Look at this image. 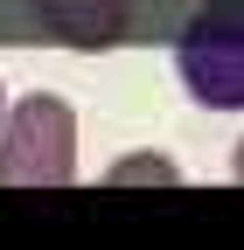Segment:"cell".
<instances>
[{
    "label": "cell",
    "mask_w": 244,
    "mask_h": 250,
    "mask_svg": "<svg viewBox=\"0 0 244 250\" xmlns=\"http://www.w3.org/2000/svg\"><path fill=\"white\" fill-rule=\"evenodd\" d=\"M77 181V111L56 90H28L0 118V188H70Z\"/></svg>",
    "instance_id": "6da1fadb"
},
{
    "label": "cell",
    "mask_w": 244,
    "mask_h": 250,
    "mask_svg": "<svg viewBox=\"0 0 244 250\" xmlns=\"http://www.w3.org/2000/svg\"><path fill=\"white\" fill-rule=\"evenodd\" d=\"M174 70L209 111H244V0L202 7L174 42Z\"/></svg>",
    "instance_id": "7a4b0ae2"
},
{
    "label": "cell",
    "mask_w": 244,
    "mask_h": 250,
    "mask_svg": "<svg viewBox=\"0 0 244 250\" xmlns=\"http://www.w3.org/2000/svg\"><path fill=\"white\" fill-rule=\"evenodd\" d=\"M105 181H119V188H126V181H161V188H174L181 181V167L168 160V153H126V160H112V174Z\"/></svg>",
    "instance_id": "3957f363"
},
{
    "label": "cell",
    "mask_w": 244,
    "mask_h": 250,
    "mask_svg": "<svg viewBox=\"0 0 244 250\" xmlns=\"http://www.w3.org/2000/svg\"><path fill=\"white\" fill-rule=\"evenodd\" d=\"M230 174H237V181H244V139H237V153H230Z\"/></svg>",
    "instance_id": "277c9868"
},
{
    "label": "cell",
    "mask_w": 244,
    "mask_h": 250,
    "mask_svg": "<svg viewBox=\"0 0 244 250\" xmlns=\"http://www.w3.org/2000/svg\"><path fill=\"white\" fill-rule=\"evenodd\" d=\"M0 118H7V83H0Z\"/></svg>",
    "instance_id": "5b68a950"
}]
</instances>
